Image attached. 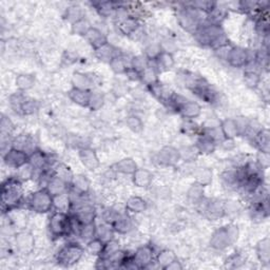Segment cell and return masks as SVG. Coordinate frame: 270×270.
<instances>
[{
	"instance_id": "27",
	"label": "cell",
	"mask_w": 270,
	"mask_h": 270,
	"mask_svg": "<svg viewBox=\"0 0 270 270\" xmlns=\"http://www.w3.org/2000/svg\"><path fill=\"white\" fill-rule=\"evenodd\" d=\"M113 170L116 173L124 174V175H132L135 171L138 170V164L131 158H126L118 161L117 163L112 166Z\"/></svg>"
},
{
	"instance_id": "6",
	"label": "cell",
	"mask_w": 270,
	"mask_h": 270,
	"mask_svg": "<svg viewBox=\"0 0 270 270\" xmlns=\"http://www.w3.org/2000/svg\"><path fill=\"white\" fill-rule=\"evenodd\" d=\"M86 249L80 244L72 242L62 247L56 255V262L62 267H71L77 264L84 256Z\"/></svg>"
},
{
	"instance_id": "37",
	"label": "cell",
	"mask_w": 270,
	"mask_h": 270,
	"mask_svg": "<svg viewBox=\"0 0 270 270\" xmlns=\"http://www.w3.org/2000/svg\"><path fill=\"white\" fill-rule=\"evenodd\" d=\"M93 6L95 7L97 13L102 17L112 16L114 13L117 12V10L119 8L116 3H113V2L96 3V4H93Z\"/></svg>"
},
{
	"instance_id": "38",
	"label": "cell",
	"mask_w": 270,
	"mask_h": 270,
	"mask_svg": "<svg viewBox=\"0 0 270 270\" xmlns=\"http://www.w3.org/2000/svg\"><path fill=\"white\" fill-rule=\"evenodd\" d=\"M204 186L194 182V184L191 185L188 192H187V197H188L190 203L199 205L204 200Z\"/></svg>"
},
{
	"instance_id": "4",
	"label": "cell",
	"mask_w": 270,
	"mask_h": 270,
	"mask_svg": "<svg viewBox=\"0 0 270 270\" xmlns=\"http://www.w3.org/2000/svg\"><path fill=\"white\" fill-rule=\"evenodd\" d=\"M49 230L54 238L68 236L73 232V220L72 215L66 212L54 211L50 216Z\"/></svg>"
},
{
	"instance_id": "34",
	"label": "cell",
	"mask_w": 270,
	"mask_h": 270,
	"mask_svg": "<svg viewBox=\"0 0 270 270\" xmlns=\"http://www.w3.org/2000/svg\"><path fill=\"white\" fill-rule=\"evenodd\" d=\"M12 147L19 149V150L26 151L29 154L32 153L34 150H36L34 148L33 140L31 139L29 135H26V134H20L19 137L14 139V141L12 142Z\"/></svg>"
},
{
	"instance_id": "39",
	"label": "cell",
	"mask_w": 270,
	"mask_h": 270,
	"mask_svg": "<svg viewBox=\"0 0 270 270\" xmlns=\"http://www.w3.org/2000/svg\"><path fill=\"white\" fill-rule=\"evenodd\" d=\"M16 87L20 92L32 89L35 85V76L33 74H20L16 78Z\"/></svg>"
},
{
	"instance_id": "24",
	"label": "cell",
	"mask_w": 270,
	"mask_h": 270,
	"mask_svg": "<svg viewBox=\"0 0 270 270\" xmlns=\"http://www.w3.org/2000/svg\"><path fill=\"white\" fill-rule=\"evenodd\" d=\"M70 188L75 194L88 195L90 191V181L84 174H76L70 184Z\"/></svg>"
},
{
	"instance_id": "15",
	"label": "cell",
	"mask_w": 270,
	"mask_h": 270,
	"mask_svg": "<svg viewBox=\"0 0 270 270\" xmlns=\"http://www.w3.org/2000/svg\"><path fill=\"white\" fill-rule=\"evenodd\" d=\"M178 112L186 119H194L202 114V107L199 102L185 99L181 105L176 108Z\"/></svg>"
},
{
	"instance_id": "2",
	"label": "cell",
	"mask_w": 270,
	"mask_h": 270,
	"mask_svg": "<svg viewBox=\"0 0 270 270\" xmlns=\"http://www.w3.org/2000/svg\"><path fill=\"white\" fill-rule=\"evenodd\" d=\"M194 35L200 44L206 47H210L214 51L229 44L221 25H202Z\"/></svg>"
},
{
	"instance_id": "18",
	"label": "cell",
	"mask_w": 270,
	"mask_h": 270,
	"mask_svg": "<svg viewBox=\"0 0 270 270\" xmlns=\"http://www.w3.org/2000/svg\"><path fill=\"white\" fill-rule=\"evenodd\" d=\"M15 242H16L17 249L22 253L29 254L33 251L35 240H34V236L30 232H27V231L19 232L16 235Z\"/></svg>"
},
{
	"instance_id": "45",
	"label": "cell",
	"mask_w": 270,
	"mask_h": 270,
	"mask_svg": "<svg viewBox=\"0 0 270 270\" xmlns=\"http://www.w3.org/2000/svg\"><path fill=\"white\" fill-rule=\"evenodd\" d=\"M39 110V102L38 100L31 98V97H26L25 101L23 102L22 109H20V115H32V114L36 113Z\"/></svg>"
},
{
	"instance_id": "61",
	"label": "cell",
	"mask_w": 270,
	"mask_h": 270,
	"mask_svg": "<svg viewBox=\"0 0 270 270\" xmlns=\"http://www.w3.org/2000/svg\"><path fill=\"white\" fill-rule=\"evenodd\" d=\"M124 74H126L127 76H128V78L129 79H131V80H141V73H140V72H138L137 70H134L133 68H131V67H129L128 68V70L126 71V73H124Z\"/></svg>"
},
{
	"instance_id": "5",
	"label": "cell",
	"mask_w": 270,
	"mask_h": 270,
	"mask_svg": "<svg viewBox=\"0 0 270 270\" xmlns=\"http://www.w3.org/2000/svg\"><path fill=\"white\" fill-rule=\"evenodd\" d=\"M28 204L30 209L36 213H48L54 209V196L43 188L30 195Z\"/></svg>"
},
{
	"instance_id": "19",
	"label": "cell",
	"mask_w": 270,
	"mask_h": 270,
	"mask_svg": "<svg viewBox=\"0 0 270 270\" xmlns=\"http://www.w3.org/2000/svg\"><path fill=\"white\" fill-rule=\"evenodd\" d=\"M29 163L33 166V168L36 171H44L46 169H49L48 167L50 165V159L49 155L46 154L44 151L36 149L32 153H30Z\"/></svg>"
},
{
	"instance_id": "55",
	"label": "cell",
	"mask_w": 270,
	"mask_h": 270,
	"mask_svg": "<svg viewBox=\"0 0 270 270\" xmlns=\"http://www.w3.org/2000/svg\"><path fill=\"white\" fill-rule=\"evenodd\" d=\"M127 127L134 133H140L144 129V122L142 118L137 115H130L126 119Z\"/></svg>"
},
{
	"instance_id": "52",
	"label": "cell",
	"mask_w": 270,
	"mask_h": 270,
	"mask_svg": "<svg viewBox=\"0 0 270 270\" xmlns=\"http://www.w3.org/2000/svg\"><path fill=\"white\" fill-rule=\"evenodd\" d=\"M66 17L69 22L73 25V24L79 22V20L84 19V12H82L81 8H79L77 6H73V7H70L67 10Z\"/></svg>"
},
{
	"instance_id": "22",
	"label": "cell",
	"mask_w": 270,
	"mask_h": 270,
	"mask_svg": "<svg viewBox=\"0 0 270 270\" xmlns=\"http://www.w3.org/2000/svg\"><path fill=\"white\" fill-rule=\"evenodd\" d=\"M269 137H270L269 130L265 128L259 129L252 137V142L254 144V146L259 152L269 153V149H270Z\"/></svg>"
},
{
	"instance_id": "59",
	"label": "cell",
	"mask_w": 270,
	"mask_h": 270,
	"mask_svg": "<svg viewBox=\"0 0 270 270\" xmlns=\"http://www.w3.org/2000/svg\"><path fill=\"white\" fill-rule=\"evenodd\" d=\"M13 130H14V124H13L12 120L10 119L9 117L3 115V118H2V135H3V138L11 135Z\"/></svg>"
},
{
	"instance_id": "50",
	"label": "cell",
	"mask_w": 270,
	"mask_h": 270,
	"mask_svg": "<svg viewBox=\"0 0 270 270\" xmlns=\"http://www.w3.org/2000/svg\"><path fill=\"white\" fill-rule=\"evenodd\" d=\"M103 245H105V242H102L100 238L97 236L93 238V240L89 241L86 246V250L91 254V255H95V256H100Z\"/></svg>"
},
{
	"instance_id": "3",
	"label": "cell",
	"mask_w": 270,
	"mask_h": 270,
	"mask_svg": "<svg viewBox=\"0 0 270 270\" xmlns=\"http://www.w3.org/2000/svg\"><path fill=\"white\" fill-rule=\"evenodd\" d=\"M240 235L238 227L234 224H228L216 229L210 238V246L215 250H225L232 246Z\"/></svg>"
},
{
	"instance_id": "58",
	"label": "cell",
	"mask_w": 270,
	"mask_h": 270,
	"mask_svg": "<svg viewBox=\"0 0 270 270\" xmlns=\"http://www.w3.org/2000/svg\"><path fill=\"white\" fill-rule=\"evenodd\" d=\"M148 66H149L148 65V60L145 56H134L131 59L130 67L133 68L134 70H137L138 72H140V73L142 71H144L145 69H146Z\"/></svg>"
},
{
	"instance_id": "53",
	"label": "cell",
	"mask_w": 270,
	"mask_h": 270,
	"mask_svg": "<svg viewBox=\"0 0 270 270\" xmlns=\"http://www.w3.org/2000/svg\"><path fill=\"white\" fill-rule=\"evenodd\" d=\"M54 173L59 176L60 179L64 180L65 182H67L69 185L71 184L72 180L74 178V174L72 173V171L70 170V168L68 167L67 165L65 164H60L57 166V168L54 169Z\"/></svg>"
},
{
	"instance_id": "32",
	"label": "cell",
	"mask_w": 270,
	"mask_h": 270,
	"mask_svg": "<svg viewBox=\"0 0 270 270\" xmlns=\"http://www.w3.org/2000/svg\"><path fill=\"white\" fill-rule=\"evenodd\" d=\"M72 197L69 192L54 196V210L69 213L72 210Z\"/></svg>"
},
{
	"instance_id": "16",
	"label": "cell",
	"mask_w": 270,
	"mask_h": 270,
	"mask_svg": "<svg viewBox=\"0 0 270 270\" xmlns=\"http://www.w3.org/2000/svg\"><path fill=\"white\" fill-rule=\"evenodd\" d=\"M139 29H140V22L135 16L126 15L119 19L118 31L122 35L131 36L137 33Z\"/></svg>"
},
{
	"instance_id": "17",
	"label": "cell",
	"mask_w": 270,
	"mask_h": 270,
	"mask_svg": "<svg viewBox=\"0 0 270 270\" xmlns=\"http://www.w3.org/2000/svg\"><path fill=\"white\" fill-rule=\"evenodd\" d=\"M220 129L225 140H234L237 137L242 135L240 124H238L237 119L233 118L224 119L220 124Z\"/></svg>"
},
{
	"instance_id": "41",
	"label": "cell",
	"mask_w": 270,
	"mask_h": 270,
	"mask_svg": "<svg viewBox=\"0 0 270 270\" xmlns=\"http://www.w3.org/2000/svg\"><path fill=\"white\" fill-rule=\"evenodd\" d=\"M189 8L200 13H206L208 15L217 8V4L214 2H208V0H200V2L190 3Z\"/></svg>"
},
{
	"instance_id": "36",
	"label": "cell",
	"mask_w": 270,
	"mask_h": 270,
	"mask_svg": "<svg viewBox=\"0 0 270 270\" xmlns=\"http://www.w3.org/2000/svg\"><path fill=\"white\" fill-rule=\"evenodd\" d=\"M178 258L176 254L170 250V249H163L157 255H155V263L158 264L159 267L165 270L169 264H171L174 259Z\"/></svg>"
},
{
	"instance_id": "20",
	"label": "cell",
	"mask_w": 270,
	"mask_h": 270,
	"mask_svg": "<svg viewBox=\"0 0 270 270\" xmlns=\"http://www.w3.org/2000/svg\"><path fill=\"white\" fill-rule=\"evenodd\" d=\"M86 40L89 43V45L93 48V50H95L105 44L109 43L107 36L103 34L101 31L97 28L90 27V29L87 31V33L84 36Z\"/></svg>"
},
{
	"instance_id": "8",
	"label": "cell",
	"mask_w": 270,
	"mask_h": 270,
	"mask_svg": "<svg viewBox=\"0 0 270 270\" xmlns=\"http://www.w3.org/2000/svg\"><path fill=\"white\" fill-rule=\"evenodd\" d=\"M252 56L247 49L242 47H231L226 56V60L233 68H244L252 61Z\"/></svg>"
},
{
	"instance_id": "43",
	"label": "cell",
	"mask_w": 270,
	"mask_h": 270,
	"mask_svg": "<svg viewBox=\"0 0 270 270\" xmlns=\"http://www.w3.org/2000/svg\"><path fill=\"white\" fill-rule=\"evenodd\" d=\"M194 178L196 183L206 187L212 181V171L208 168H197L194 171Z\"/></svg>"
},
{
	"instance_id": "35",
	"label": "cell",
	"mask_w": 270,
	"mask_h": 270,
	"mask_svg": "<svg viewBox=\"0 0 270 270\" xmlns=\"http://www.w3.org/2000/svg\"><path fill=\"white\" fill-rule=\"evenodd\" d=\"M141 81L146 85L148 88L158 84L159 79V71L155 67L148 66L144 71L141 72Z\"/></svg>"
},
{
	"instance_id": "49",
	"label": "cell",
	"mask_w": 270,
	"mask_h": 270,
	"mask_svg": "<svg viewBox=\"0 0 270 270\" xmlns=\"http://www.w3.org/2000/svg\"><path fill=\"white\" fill-rule=\"evenodd\" d=\"M114 233H115V231H114L112 225L107 222H105L97 228V237L105 243L114 238L113 237Z\"/></svg>"
},
{
	"instance_id": "46",
	"label": "cell",
	"mask_w": 270,
	"mask_h": 270,
	"mask_svg": "<svg viewBox=\"0 0 270 270\" xmlns=\"http://www.w3.org/2000/svg\"><path fill=\"white\" fill-rule=\"evenodd\" d=\"M179 150L181 155V161H184L186 163L194 162L200 155V152L197 150L196 146H186Z\"/></svg>"
},
{
	"instance_id": "26",
	"label": "cell",
	"mask_w": 270,
	"mask_h": 270,
	"mask_svg": "<svg viewBox=\"0 0 270 270\" xmlns=\"http://www.w3.org/2000/svg\"><path fill=\"white\" fill-rule=\"evenodd\" d=\"M68 96L71 99V101H73L76 105L88 108L89 102H90V96H91V91L87 90H81L77 88H72L68 92Z\"/></svg>"
},
{
	"instance_id": "7",
	"label": "cell",
	"mask_w": 270,
	"mask_h": 270,
	"mask_svg": "<svg viewBox=\"0 0 270 270\" xmlns=\"http://www.w3.org/2000/svg\"><path fill=\"white\" fill-rule=\"evenodd\" d=\"M200 15H201L200 12L187 7L179 10L176 17H178V23L181 26V28H183L185 31H187V32L194 34L203 25Z\"/></svg>"
},
{
	"instance_id": "14",
	"label": "cell",
	"mask_w": 270,
	"mask_h": 270,
	"mask_svg": "<svg viewBox=\"0 0 270 270\" xmlns=\"http://www.w3.org/2000/svg\"><path fill=\"white\" fill-rule=\"evenodd\" d=\"M205 203V202H204ZM204 214L211 221L219 220L225 215V204L220 200H210L205 203L203 208Z\"/></svg>"
},
{
	"instance_id": "11",
	"label": "cell",
	"mask_w": 270,
	"mask_h": 270,
	"mask_svg": "<svg viewBox=\"0 0 270 270\" xmlns=\"http://www.w3.org/2000/svg\"><path fill=\"white\" fill-rule=\"evenodd\" d=\"M157 160L159 164L162 166H166V167H174V166L178 165L181 161L180 150L172 146L163 147L157 155Z\"/></svg>"
},
{
	"instance_id": "57",
	"label": "cell",
	"mask_w": 270,
	"mask_h": 270,
	"mask_svg": "<svg viewBox=\"0 0 270 270\" xmlns=\"http://www.w3.org/2000/svg\"><path fill=\"white\" fill-rule=\"evenodd\" d=\"M90 29V25L87 22V20L84 18L79 20V22L75 23L72 25V33L75 35H81L85 36V34L87 33V31Z\"/></svg>"
},
{
	"instance_id": "21",
	"label": "cell",
	"mask_w": 270,
	"mask_h": 270,
	"mask_svg": "<svg viewBox=\"0 0 270 270\" xmlns=\"http://www.w3.org/2000/svg\"><path fill=\"white\" fill-rule=\"evenodd\" d=\"M70 185L65 182L62 179H60L59 176H57L55 173H53V175L51 176L49 179L47 185L45 188L52 194L53 196L68 192Z\"/></svg>"
},
{
	"instance_id": "48",
	"label": "cell",
	"mask_w": 270,
	"mask_h": 270,
	"mask_svg": "<svg viewBox=\"0 0 270 270\" xmlns=\"http://www.w3.org/2000/svg\"><path fill=\"white\" fill-rule=\"evenodd\" d=\"M35 169L33 168V166L31 165L30 163L24 165L23 167H20L19 169H17V175L16 178L20 181V182H28L31 179L34 178L35 174Z\"/></svg>"
},
{
	"instance_id": "10",
	"label": "cell",
	"mask_w": 270,
	"mask_h": 270,
	"mask_svg": "<svg viewBox=\"0 0 270 270\" xmlns=\"http://www.w3.org/2000/svg\"><path fill=\"white\" fill-rule=\"evenodd\" d=\"M30 154L26 151L19 150L16 148H11L8 150L4 155V162L8 166L13 169H19L24 165L29 163Z\"/></svg>"
},
{
	"instance_id": "31",
	"label": "cell",
	"mask_w": 270,
	"mask_h": 270,
	"mask_svg": "<svg viewBox=\"0 0 270 270\" xmlns=\"http://www.w3.org/2000/svg\"><path fill=\"white\" fill-rule=\"evenodd\" d=\"M72 84H73V88L91 91L93 85H94V81L88 74L81 73V72H75L73 76H72Z\"/></svg>"
},
{
	"instance_id": "51",
	"label": "cell",
	"mask_w": 270,
	"mask_h": 270,
	"mask_svg": "<svg viewBox=\"0 0 270 270\" xmlns=\"http://www.w3.org/2000/svg\"><path fill=\"white\" fill-rule=\"evenodd\" d=\"M103 105H105V97H103L101 93L91 91L90 102H89L88 108L92 111H97V110H100L103 107Z\"/></svg>"
},
{
	"instance_id": "23",
	"label": "cell",
	"mask_w": 270,
	"mask_h": 270,
	"mask_svg": "<svg viewBox=\"0 0 270 270\" xmlns=\"http://www.w3.org/2000/svg\"><path fill=\"white\" fill-rule=\"evenodd\" d=\"M153 181V174L147 169L138 168L132 174V182L138 188H149Z\"/></svg>"
},
{
	"instance_id": "40",
	"label": "cell",
	"mask_w": 270,
	"mask_h": 270,
	"mask_svg": "<svg viewBox=\"0 0 270 270\" xmlns=\"http://www.w3.org/2000/svg\"><path fill=\"white\" fill-rule=\"evenodd\" d=\"M155 62H157L158 71H169L174 66V58L171 53L162 52L161 55L155 60Z\"/></svg>"
},
{
	"instance_id": "12",
	"label": "cell",
	"mask_w": 270,
	"mask_h": 270,
	"mask_svg": "<svg viewBox=\"0 0 270 270\" xmlns=\"http://www.w3.org/2000/svg\"><path fill=\"white\" fill-rule=\"evenodd\" d=\"M80 225H87L95 222L96 208L92 204L81 203L72 215Z\"/></svg>"
},
{
	"instance_id": "47",
	"label": "cell",
	"mask_w": 270,
	"mask_h": 270,
	"mask_svg": "<svg viewBox=\"0 0 270 270\" xmlns=\"http://www.w3.org/2000/svg\"><path fill=\"white\" fill-rule=\"evenodd\" d=\"M261 76L255 71L252 70H247L244 73V81L245 85L249 89H256L259 84H261Z\"/></svg>"
},
{
	"instance_id": "60",
	"label": "cell",
	"mask_w": 270,
	"mask_h": 270,
	"mask_svg": "<svg viewBox=\"0 0 270 270\" xmlns=\"http://www.w3.org/2000/svg\"><path fill=\"white\" fill-rule=\"evenodd\" d=\"M183 129L187 134H195L200 131L199 127L190 119H187V121L183 124Z\"/></svg>"
},
{
	"instance_id": "13",
	"label": "cell",
	"mask_w": 270,
	"mask_h": 270,
	"mask_svg": "<svg viewBox=\"0 0 270 270\" xmlns=\"http://www.w3.org/2000/svg\"><path fill=\"white\" fill-rule=\"evenodd\" d=\"M78 158L80 160V163L86 169L89 171H95L98 169L100 162L97 157L95 150H93L89 147L82 148L78 150Z\"/></svg>"
},
{
	"instance_id": "33",
	"label": "cell",
	"mask_w": 270,
	"mask_h": 270,
	"mask_svg": "<svg viewBox=\"0 0 270 270\" xmlns=\"http://www.w3.org/2000/svg\"><path fill=\"white\" fill-rule=\"evenodd\" d=\"M126 209L131 213H142L147 209V202L141 196L133 195L127 200Z\"/></svg>"
},
{
	"instance_id": "9",
	"label": "cell",
	"mask_w": 270,
	"mask_h": 270,
	"mask_svg": "<svg viewBox=\"0 0 270 270\" xmlns=\"http://www.w3.org/2000/svg\"><path fill=\"white\" fill-rule=\"evenodd\" d=\"M132 259L140 269L151 267L152 263H155V254L153 247L150 245H144L138 248V250L132 255Z\"/></svg>"
},
{
	"instance_id": "25",
	"label": "cell",
	"mask_w": 270,
	"mask_h": 270,
	"mask_svg": "<svg viewBox=\"0 0 270 270\" xmlns=\"http://www.w3.org/2000/svg\"><path fill=\"white\" fill-rule=\"evenodd\" d=\"M112 227L114 231L119 234L129 233L133 229V222L131 217L127 214H119L116 216V219L112 222Z\"/></svg>"
},
{
	"instance_id": "56",
	"label": "cell",
	"mask_w": 270,
	"mask_h": 270,
	"mask_svg": "<svg viewBox=\"0 0 270 270\" xmlns=\"http://www.w3.org/2000/svg\"><path fill=\"white\" fill-rule=\"evenodd\" d=\"M163 52L160 44H151L145 49V57L147 60H157V58L161 55Z\"/></svg>"
},
{
	"instance_id": "29",
	"label": "cell",
	"mask_w": 270,
	"mask_h": 270,
	"mask_svg": "<svg viewBox=\"0 0 270 270\" xmlns=\"http://www.w3.org/2000/svg\"><path fill=\"white\" fill-rule=\"evenodd\" d=\"M195 146L200 154H211L215 151L217 143L207 134L203 133L200 135V139L197 140Z\"/></svg>"
},
{
	"instance_id": "42",
	"label": "cell",
	"mask_w": 270,
	"mask_h": 270,
	"mask_svg": "<svg viewBox=\"0 0 270 270\" xmlns=\"http://www.w3.org/2000/svg\"><path fill=\"white\" fill-rule=\"evenodd\" d=\"M78 235L82 241H85L88 243L89 241L93 240V238L97 236V227L95 225V222L87 224V225H81L80 230Z\"/></svg>"
},
{
	"instance_id": "44",
	"label": "cell",
	"mask_w": 270,
	"mask_h": 270,
	"mask_svg": "<svg viewBox=\"0 0 270 270\" xmlns=\"http://www.w3.org/2000/svg\"><path fill=\"white\" fill-rule=\"evenodd\" d=\"M110 68L111 70L114 72L115 74H124L126 73V71L128 70V68L130 66L127 65V61L126 59H124L122 56L120 55H117L114 57L110 62Z\"/></svg>"
},
{
	"instance_id": "28",
	"label": "cell",
	"mask_w": 270,
	"mask_h": 270,
	"mask_svg": "<svg viewBox=\"0 0 270 270\" xmlns=\"http://www.w3.org/2000/svg\"><path fill=\"white\" fill-rule=\"evenodd\" d=\"M94 55L97 59H99L100 61H103V62H109L118 55L117 53V50L116 48L112 46L110 43H107L103 46L97 48L94 50Z\"/></svg>"
},
{
	"instance_id": "62",
	"label": "cell",
	"mask_w": 270,
	"mask_h": 270,
	"mask_svg": "<svg viewBox=\"0 0 270 270\" xmlns=\"http://www.w3.org/2000/svg\"><path fill=\"white\" fill-rule=\"evenodd\" d=\"M183 269V265L181 264V262L179 261L178 258L174 259V261L169 264L167 267L165 268V270H182Z\"/></svg>"
},
{
	"instance_id": "1",
	"label": "cell",
	"mask_w": 270,
	"mask_h": 270,
	"mask_svg": "<svg viewBox=\"0 0 270 270\" xmlns=\"http://www.w3.org/2000/svg\"><path fill=\"white\" fill-rule=\"evenodd\" d=\"M24 200L23 182L10 178L2 185V210L4 213L16 209Z\"/></svg>"
},
{
	"instance_id": "54",
	"label": "cell",
	"mask_w": 270,
	"mask_h": 270,
	"mask_svg": "<svg viewBox=\"0 0 270 270\" xmlns=\"http://www.w3.org/2000/svg\"><path fill=\"white\" fill-rule=\"evenodd\" d=\"M119 249H120L119 242L116 241L115 238H112V240L106 242L105 245H103L102 252H101L100 256H98V257H107V256L113 254L114 252L118 251Z\"/></svg>"
},
{
	"instance_id": "30",
	"label": "cell",
	"mask_w": 270,
	"mask_h": 270,
	"mask_svg": "<svg viewBox=\"0 0 270 270\" xmlns=\"http://www.w3.org/2000/svg\"><path fill=\"white\" fill-rule=\"evenodd\" d=\"M256 256L258 261L264 265H268L270 261V240L269 237H264L258 241L255 247Z\"/></svg>"
}]
</instances>
